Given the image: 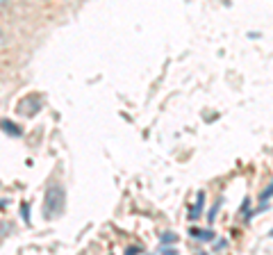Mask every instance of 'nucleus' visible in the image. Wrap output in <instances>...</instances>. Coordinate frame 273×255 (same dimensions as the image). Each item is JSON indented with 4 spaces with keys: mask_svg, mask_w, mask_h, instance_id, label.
I'll return each instance as SVG.
<instances>
[{
    "mask_svg": "<svg viewBox=\"0 0 273 255\" xmlns=\"http://www.w3.org/2000/svg\"><path fill=\"white\" fill-rule=\"evenodd\" d=\"M271 194H273V182H271V187H269L267 191H262V201H267V198H269Z\"/></svg>",
    "mask_w": 273,
    "mask_h": 255,
    "instance_id": "obj_7",
    "label": "nucleus"
},
{
    "mask_svg": "<svg viewBox=\"0 0 273 255\" xmlns=\"http://www.w3.org/2000/svg\"><path fill=\"white\" fill-rule=\"evenodd\" d=\"M0 125H2V130H5V132H11L14 137L21 135V130H18V128H14V123H9V121H0Z\"/></svg>",
    "mask_w": 273,
    "mask_h": 255,
    "instance_id": "obj_4",
    "label": "nucleus"
},
{
    "mask_svg": "<svg viewBox=\"0 0 273 255\" xmlns=\"http://www.w3.org/2000/svg\"><path fill=\"white\" fill-rule=\"evenodd\" d=\"M62 207H64V189L57 185L48 187V191H46V203H43V214H46V217H55L57 212H62Z\"/></svg>",
    "mask_w": 273,
    "mask_h": 255,
    "instance_id": "obj_1",
    "label": "nucleus"
},
{
    "mask_svg": "<svg viewBox=\"0 0 273 255\" xmlns=\"http://www.w3.org/2000/svg\"><path fill=\"white\" fill-rule=\"evenodd\" d=\"M5 46V37H2V32H0V48Z\"/></svg>",
    "mask_w": 273,
    "mask_h": 255,
    "instance_id": "obj_8",
    "label": "nucleus"
},
{
    "mask_svg": "<svg viewBox=\"0 0 273 255\" xmlns=\"http://www.w3.org/2000/svg\"><path fill=\"white\" fill-rule=\"evenodd\" d=\"M191 237H196V239H200V242H212L214 239V233L212 230H198V228H191Z\"/></svg>",
    "mask_w": 273,
    "mask_h": 255,
    "instance_id": "obj_3",
    "label": "nucleus"
},
{
    "mask_svg": "<svg viewBox=\"0 0 273 255\" xmlns=\"http://www.w3.org/2000/svg\"><path fill=\"white\" fill-rule=\"evenodd\" d=\"M219 207H221V201H219V203H216V205H214V207H212V212H209V217H207V219H209V221H214V214H216V210H219Z\"/></svg>",
    "mask_w": 273,
    "mask_h": 255,
    "instance_id": "obj_6",
    "label": "nucleus"
},
{
    "mask_svg": "<svg viewBox=\"0 0 273 255\" xmlns=\"http://www.w3.org/2000/svg\"><path fill=\"white\" fill-rule=\"evenodd\" d=\"M203 205H205V194L203 191H198V196H196V205L189 210V219H198L200 217V212H203Z\"/></svg>",
    "mask_w": 273,
    "mask_h": 255,
    "instance_id": "obj_2",
    "label": "nucleus"
},
{
    "mask_svg": "<svg viewBox=\"0 0 273 255\" xmlns=\"http://www.w3.org/2000/svg\"><path fill=\"white\" fill-rule=\"evenodd\" d=\"M176 233H164V235H162V242H164V244H171V242H173V244H176Z\"/></svg>",
    "mask_w": 273,
    "mask_h": 255,
    "instance_id": "obj_5",
    "label": "nucleus"
},
{
    "mask_svg": "<svg viewBox=\"0 0 273 255\" xmlns=\"http://www.w3.org/2000/svg\"><path fill=\"white\" fill-rule=\"evenodd\" d=\"M0 5H5V0H0Z\"/></svg>",
    "mask_w": 273,
    "mask_h": 255,
    "instance_id": "obj_9",
    "label": "nucleus"
}]
</instances>
